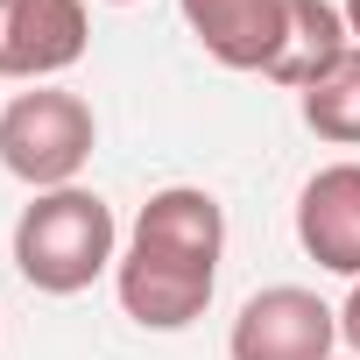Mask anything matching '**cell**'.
Wrapping results in <instances>:
<instances>
[{
	"instance_id": "cell-1",
	"label": "cell",
	"mask_w": 360,
	"mask_h": 360,
	"mask_svg": "<svg viewBox=\"0 0 360 360\" xmlns=\"http://www.w3.org/2000/svg\"><path fill=\"white\" fill-rule=\"evenodd\" d=\"M219 255H226V212L198 184H162L141 212L134 233L113 262L120 311L141 332H184L205 318L219 290Z\"/></svg>"
},
{
	"instance_id": "cell-2",
	"label": "cell",
	"mask_w": 360,
	"mask_h": 360,
	"mask_svg": "<svg viewBox=\"0 0 360 360\" xmlns=\"http://www.w3.org/2000/svg\"><path fill=\"white\" fill-rule=\"evenodd\" d=\"M113 262H120V226H113V205L99 191L64 184V191H36L22 205V219H15V269H22L29 290L78 297Z\"/></svg>"
},
{
	"instance_id": "cell-3",
	"label": "cell",
	"mask_w": 360,
	"mask_h": 360,
	"mask_svg": "<svg viewBox=\"0 0 360 360\" xmlns=\"http://www.w3.org/2000/svg\"><path fill=\"white\" fill-rule=\"evenodd\" d=\"M99 148V120L64 85H29L0 106V169L22 176L29 191H64Z\"/></svg>"
},
{
	"instance_id": "cell-4",
	"label": "cell",
	"mask_w": 360,
	"mask_h": 360,
	"mask_svg": "<svg viewBox=\"0 0 360 360\" xmlns=\"http://www.w3.org/2000/svg\"><path fill=\"white\" fill-rule=\"evenodd\" d=\"M332 346H339V311L297 283L255 290L226 332V360H332Z\"/></svg>"
},
{
	"instance_id": "cell-5",
	"label": "cell",
	"mask_w": 360,
	"mask_h": 360,
	"mask_svg": "<svg viewBox=\"0 0 360 360\" xmlns=\"http://www.w3.org/2000/svg\"><path fill=\"white\" fill-rule=\"evenodd\" d=\"M92 43L85 0H0V78L50 85Z\"/></svg>"
},
{
	"instance_id": "cell-6",
	"label": "cell",
	"mask_w": 360,
	"mask_h": 360,
	"mask_svg": "<svg viewBox=\"0 0 360 360\" xmlns=\"http://www.w3.org/2000/svg\"><path fill=\"white\" fill-rule=\"evenodd\" d=\"M297 248L318 269L360 283V162H325V169L304 176V191H297Z\"/></svg>"
},
{
	"instance_id": "cell-7",
	"label": "cell",
	"mask_w": 360,
	"mask_h": 360,
	"mask_svg": "<svg viewBox=\"0 0 360 360\" xmlns=\"http://www.w3.org/2000/svg\"><path fill=\"white\" fill-rule=\"evenodd\" d=\"M176 8H184V29L205 43V57L226 71H269L283 50L290 0H176Z\"/></svg>"
},
{
	"instance_id": "cell-8",
	"label": "cell",
	"mask_w": 360,
	"mask_h": 360,
	"mask_svg": "<svg viewBox=\"0 0 360 360\" xmlns=\"http://www.w3.org/2000/svg\"><path fill=\"white\" fill-rule=\"evenodd\" d=\"M353 50V36H346V15L332 8V0H290V22H283V50H276V64L262 71V78H276V85H290V92H304L325 64H339Z\"/></svg>"
},
{
	"instance_id": "cell-9",
	"label": "cell",
	"mask_w": 360,
	"mask_h": 360,
	"mask_svg": "<svg viewBox=\"0 0 360 360\" xmlns=\"http://www.w3.org/2000/svg\"><path fill=\"white\" fill-rule=\"evenodd\" d=\"M297 113H304V127H311L318 141L360 148V43H353L339 64H325V71L297 92Z\"/></svg>"
},
{
	"instance_id": "cell-10",
	"label": "cell",
	"mask_w": 360,
	"mask_h": 360,
	"mask_svg": "<svg viewBox=\"0 0 360 360\" xmlns=\"http://www.w3.org/2000/svg\"><path fill=\"white\" fill-rule=\"evenodd\" d=\"M339 339H346V353L360 360V283L346 290V304H339Z\"/></svg>"
},
{
	"instance_id": "cell-11",
	"label": "cell",
	"mask_w": 360,
	"mask_h": 360,
	"mask_svg": "<svg viewBox=\"0 0 360 360\" xmlns=\"http://www.w3.org/2000/svg\"><path fill=\"white\" fill-rule=\"evenodd\" d=\"M339 15H346V36L360 43V0H346V8H339Z\"/></svg>"
},
{
	"instance_id": "cell-12",
	"label": "cell",
	"mask_w": 360,
	"mask_h": 360,
	"mask_svg": "<svg viewBox=\"0 0 360 360\" xmlns=\"http://www.w3.org/2000/svg\"><path fill=\"white\" fill-rule=\"evenodd\" d=\"M106 8H127V0H106Z\"/></svg>"
}]
</instances>
